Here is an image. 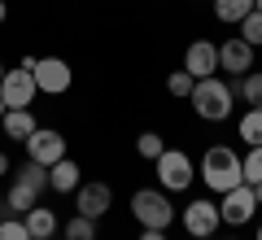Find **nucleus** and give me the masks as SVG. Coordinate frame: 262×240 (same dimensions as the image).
Wrapping results in <instances>:
<instances>
[{"instance_id": "f257e3e1", "label": "nucleus", "mask_w": 262, "mask_h": 240, "mask_svg": "<svg viewBox=\"0 0 262 240\" xmlns=\"http://www.w3.org/2000/svg\"><path fill=\"white\" fill-rule=\"evenodd\" d=\"M192 110L196 118H206V122H223L232 118V105H236V88L227 83V79H219V74H210V79H196L192 83Z\"/></svg>"}, {"instance_id": "f03ea898", "label": "nucleus", "mask_w": 262, "mask_h": 240, "mask_svg": "<svg viewBox=\"0 0 262 240\" xmlns=\"http://www.w3.org/2000/svg\"><path fill=\"white\" fill-rule=\"evenodd\" d=\"M201 184L214 188V192H227V188L245 184L241 157H236L232 144H210L206 153H201Z\"/></svg>"}, {"instance_id": "7ed1b4c3", "label": "nucleus", "mask_w": 262, "mask_h": 240, "mask_svg": "<svg viewBox=\"0 0 262 240\" xmlns=\"http://www.w3.org/2000/svg\"><path fill=\"white\" fill-rule=\"evenodd\" d=\"M131 214H136V223H140V227L166 231L170 219H175L170 192H162V188H136V192H131Z\"/></svg>"}, {"instance_id": "20e7f679", "label": "nucleus", "mask_w": 262, "mask_h": 240, "mask_svg": "<svg viewBox=\"0 0 262 240\" xmlns=\"http://www.w3.org/2000/svg\"><path fill=\"white\" fill-rule=\"evenodd\" d=\"M153 170H158V184L162 192H184V188H192L196 170H192V157L179 153V148H166V153L153 162Z\"/></svg>"}, {"instance_id": "39448f33", "label": "nucleus", "mask_w": 262, "mask_h": 240, "mask_svg": "<svg viewBox=\"0 0 262 240\" xmlns=\"http://www.w3.org/2000/svg\"><path fill=\"white\" fill-rule=\"evenodd\" d=\"M219 223H223V214H219V205L206 201V197L184 205V231H188L192 240H210V236L219 231Z\"/></svg>"}, {"instance_id": "423d86ee", "label": "nucleus", "mask_w": 262, "mask_h": 240, "mask_svg": "<svg viewBox=\"0 0 262 240\" xmlns=\"http://www.w3.org/2000/svg\"><path fill=\"white\" fill-rule=\"evenodd\" d=\"M35 74L27 70V66H18V70H5V83H0V101L9 105V110H31V101H35Z\"/></svg>"}, {"instance_id": "0eeeda50", "label": "nucleus", "mask_w": 262, "mask_h": 240, "mask_svg": "<svg viewBox=\"0 0 262 240\" xmlns=\"http://www.w3.org/2000/svg\"><path fill=\"white\" fill-rule=\"evenodd\" d=\"M253 210H258V197H253L249 184H236L223 192V201H219V214H223V223H232V227H241V223L253 219Z\"/></svg>"}, {"instance_id": "6e6552de", "label": "nucleus", "mask_w": 262, "mask_h": 240, "mask_svg": "<svg viewBox=\"0 0 262 240\" xmlns=\"http://www.w3.org/2000/svg\"><path fill=\"white\" fill-rule=\"evenodd\" d=\"M31 74H35V88H39V92H48V96H61L66 88H70V79H75L70 66H66L61 57H39Z\"/></svg>"}, {"instance_id": "1a4fd4ad", "label": "nucleus", "mask_w": 262, "mask_h": 240, "mask_svg": "<svg viewBox=\"0 0 262 240\" xmlns=\"http://www.w3.org/2000/svg\"><path fill=\"white\" fill-rule=\"evenodd\" d=\"M110 205H114V188L110 184H79V192H75V214H83V219H105L110 214Z\"/></svg>"}, {"instance_id": "9d476101", "label": "nucleus", "mask_w": 262, "mask_h": 240, "mask_svg": "<svg viewBox=\"0 0 262 240\" xmlns=\"http://www.w3.org/2000/svg\"><path fill=\"white\" fill-rule=\"evenodd\" d=\"M27 157H31V162H39V166H53V162H61V157H66V140H61V131H53V127H35V136L27 140Z\"/></svg>"}, {"instance_id": "9b49d317", "label": "nucleus", "mask_w": 262, "mask_h": 240, "mask_svg": "<svg viewBox=\"0 0 262 240\" xmlns=\"http://www.w3.org/2000/svg\"><path fill=\"white\" fill-rule=\"evenodd\" d=\"M219 70H227L232 79L253 70V44H245L241 35H232L227 44H219Z\"/></svg>"}, {"instance_id": "f8f14e48", "label": "nucleus", "mask_w": 262, "mask_h": 240, "mask_svg": "<svg viewBox=\"0 0 262 240\" xmlns=\"http://www.w3.org/2000/svg\"><path fill=\"white\" fill-rule=\"evenodd\" d=\"M184 70L192 74V79H210V74L219 70V44H210V39H196V44H188V53H184Z\"/></svg>"}, {"instance_id": "ddd939ff", "label": "nucleus", "mask_w": 262, "mask_h": 240, "mask_svg": "<svg viewBox=\"0 0 262 240\" xmlns=\"http://www.w3.org/2000/svg\"><path fill=\"white\" fill-rule=\"evenodd\" d=\"M79 184H83L79 162L61 157V162H53V166H48V188H53V192H79Z\"/></svg>"}, {"instance_id": "4468645a", "label": "nucleus", "mask_w": 262, "mask_h": 240, "mask_svg": "<svg viewBox=\"0 0 262 240\" xmlns=\"http://www.w3.org/2000/svg\"><path fill=\"white\" fill-rule=\"evenodd\" d=\"M0 127H5V136H9V140H22V144H27V140L35 136L39 122H35V114H31V110H9L5 118H0Z\"/></svg>"}, {"instance_id": "2eb2a0df", "label": "nucleus", "mask_w": 262, "mask_h": 240, "mask_svg": "<svg viewBox=\"0 0 262 240\" xmlns=\"http://www.w3.org/2000/svg\"><path fill=\"white\" fill-rule=\"evenodd\" d=\"M22 223H27L31 240H53V236H57V214H53V210H44V205L27 210V214H22Z\"/></svg>"}, {"instance_id": "dca6fc26", "label": "nucleus", "mask_w": 262, "mask_h": 240, "mask_svg": "<svg viewBox=\"0 0 262 240\" xmlns=\"http://www.w3.org/2000/svg\"><path fill=\"white\" fill-rule=\"evenodd\" d=\"M5 201H9V214L18 219V214H27V210H35V205H39V192L31 184H22V179H13V188L5 192Z\"/></svg>"}, {"instance_id": "f3484780", "label": "nucleus", "mask_w": 262, "mask_h": 240, "mask_svg": "<svg viewBox=\"0 0 262 240\" xmlns=\"http://www.w3.org/2000/svg\"><path fill=\"white\" fill-rule=\"evenodd\" d=\"M249 13H253V0H214V18H219V22H232V27H241Z\"/></svg>"}, {"instance_id": "a211bd4d", "label": "nucleus", "mask_w": 262, "mask_h": 240, "mask_svg": "<svg viewBox=\"0 0 262 240\" xmlns=\"http://www.w3.org/2000/svg\"><path fill=\"white\" fill-rule=\"evenodd\" d=\"M232 88L245 96V105H249V110H262V70H249V74H241V79H236Z\"/></svg>"}, {"instance_id": "6ab92c4d", "label": "nucleus", "mask_w": 262, "mask_h": 240, "mask_svg": "<svg viewBox=\"0 0 262 240\" xmlns=\"http://www.w3.org/2000/svg\"><path fill=\"white\" fill-rule=\"evenodd\" d=\"M236 131H241V140H245L249 148H262V110H245Z\"/></svg>"}, {"instance_id": "aec40b11", "label": "nucleus", "mask_w": 262, "mask_h": 240, "mask_svg": "<svg viewBox=\"0 0 262 240\" xmlns=\"http://www.w3.org/2000/svg\"><path fill=\"white\" fill-rule=\"evenodd\" d=\"M61 240H96V219H83V214H75V219L61 227Z\"/></svg>"}, {"instance_id": "412c9836", "label": "nucleus", "mask_w": 262, "mask_h": 240, "mask_svg": "<svg viewBox=\"0 0 262 240\" xmlns=\"http://www.w3.org/2000/svg\"><path fill=\"white\" fill-rule=\"evenodd\" d=\"M18 179H22V184H31L35 192H44V188H48V166H39V162H31V157H27L22 170H18Z\"/></svg>"}, {"instance_id": "4be33fe9", "label": "nucleus", "mask_w": 262, "mask_h": 240, "mask_svg": "<svg viewBox=\"0 0 262 240\" xmlns=\"http://www.w3.org/2000/svg\"><path fill=\"white\" fill-rule=\"evenodd\" d=\"M136 153H140V157H149V162H158V157L166 153V140H162L158 131H144V136L136 140Z\"/></svg>"}, {"instance_id": "5701e85b", "label": "nucleus", "mask_w": 262, "mask_h": 240, "mask_svg": "<svg viewBox=\"0 0 262 240\" xmlns=\"http://www.w3.org/2000/svg\"><path fill=\"white\" fill-rule=\"evenodd\" d=\"M241 170H245V184H262V148H249L241 157Z\"/></svg>"}, {"instance_id": "b1692460", "label": "nucleus", "mask_w": 262, "mask_h": 240, "mask_svg": "<svg viewBox=\"0 0 262 240\" xmlns=\"http://www.w3.org/2000/svg\"><path fill=\"white\" fill-rule=\"evenodd\" d=\"M241 39H245V44H253V48H262V13L258 9L241 22Z\"/></svg>"}, {"instance_id": "393cba45", "label": "nucleus", "mask_w": 262, "mask_h": 240, "mask_svg": "<svg viewBox=\"0 0 262 240\" xmlns=\"http://www.w3.org/2000/svg\"><path fill=\"white\" fill-rule=\"evenodd\" d=\"M192 83H196V79H192L188 70H175V74L166 79V92H170V96H192Z\"/></svg>"}, {"instance_id": "a878e982", "label": "nucleus", "mask_w": 262, "mask_h": 240, "mask_svg": "<svg viewBox=\"0 0 262 240\" xmlns=\"http://www.w3.org/2000/svg\"><path fill=\"white\" fill-rule=\"evenodd\" d=\"M0 240H31V231L22 219H0Z\"/></svg>"}, {"instance_id": "bb28decb", "label": "nucleus", "mask_w": 262, "mask_h": 240, "mask_svg": "<svg viewBox=\"0 0 262 240\" xmlns=\"http://www.w3.org/2000/svg\"><path fill=\"white\" fill-rule=\"evenodd\" d=\"M140 240H166V231H158V227H144V236Z\"/></svg>"}, {"instance_id": "cd10ccee", "label": "nucleus", "mask_w": 262, "mask_h": 240, "mask_svg": "<svg viewBox=\"0 0 262 240\" xmlns=\"http://www.w3.org/2000/svg\"><path fill=\"white\" fill-rule=\"evenodd\" d=\"M5 175H9V157L0 153V179H5Z\"/></svg>"}, {"instance_id": "c85d7f7f", "label": "nucleus", "mask_w": 262, "mask_h": 240, "mask_svg": "<svg viewBox=\"0 0 262 240\" xmlns=\"http://www.w3.org/2000/svg\"><path fill=\"white\" fill-rule=\"evenodd\" d=\"M253 188V197H258V205H262V184H249Z\"/></svg>"}, {"instance_id": "c756f323", "label": "nucleus", "mask_w": 262, "mask_h": 240, "mask_svg": "<svg viewBox=\"0 0 262 240\" xmlns=\"http://www.w3.org/2000/svg\"><path fill=\"white\" fill-rule=\"evenodd\" d=\"M5 18H9V5H5V0H0V22H5Z\"/></svg>"}, {"instance_id": "7c9ffc66", "label": "nucleus", "mask_w": 262, "mask_h": 240, "mask_svg": "<svg viewBox=\"0 0 262 240\" xmlns=\"http://www.w3.org/2000/svg\"><path fill=\"white\" fill-rule=\"evenodd\" d=\"M5 114H9V105H5V101H0V118H5Z\"/></svg>"}, {"instance_id": "2f4dec72", "label": "nucleus", "mask_w": 262, "mask_h": 240, "mask_svg": "<svg viewBox=\"0 0 262 240\" xmlns=\"http://www.w3.org/2000/svg\"><path fill=\"white\" fill-rule=\"evenodd\" d=\"M253 9H258V13H262V0H253Z\"/></svg>"}, {"instance_id": "473e14b6", "label": "nucleus", "mask_w": 262, "mask_h": 240, "mask_svg": "<svg viewBox=\"0 0 262 240\" xmlns=\"http://www.w3.org/2000/svg\"><path fill=\"white\" fill-rule=\"evenodd\" d=\"M0 83H5V66H0Z\"/></svg>"}, {"instance_id": "72a5a7b5", "label": "nucleus", "mask_w": 262, "mask_h": 240, "mask_svg": "<svg viewBox=\"0 0 262 240\" xmlns=\"http://www.w3.org/2000/svg\"><path fill=\"white\" fill-rule=\"evenodd\" d=\"M258 240H262V223H258Z\"/></svg>"}, {"instance_id": "f704fd0d", "label": "nucleus", "mask_w": 262, "mask_h": 240, "mask_svg": "<svg viewBox=\"0 0 262 240\" xmlns=\"http://www.w3.org/2000/svg\"><path fill=\"white\" fill-rule=\"evenodd\" d=\"M232 240H236V236H232Z\"/></svg>"}, {"instance_id": "c9c22d12", "label": "nucleus", "mask_w": 262, "mask_h": 240, "mask_svg": "<svg viewBox=\"0 0 262 240\" xmlns=\"http://www.w3.org/2000/svg\"><path fill=\"white\" fill-rule=\"evenodd\" d=\"M53 240H57V236H53Z\"/></svg>"}]
</instances>
